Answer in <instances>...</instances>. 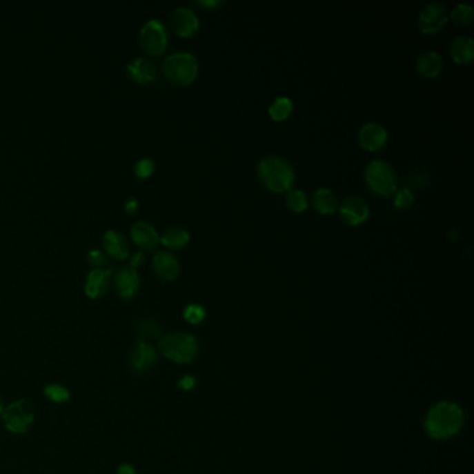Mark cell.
<instances>
[{"label": "cell", "instance_id": "obj_30", "mask_svg": "<svg viewBox=\"0 0 474 474\" xmlns=\"http://www.w3.org/2000/svg\"><path fill=\"white\" fill-rule=\"evenodd\" d=\"M134 171L138 178H148L155 171V163L150 159H141L135 163Z\"/></svg>", "mask_w": 474, "mask_h": 474}, {"label": "cell", "instance_id": "obj_26", "mask_svg": "<svg viewBox=\"0 0 474 474\" xmlns=\"http://www.w3.org/2000/svg\"><path fill=\"white\" fill-rule=\"evenodd\" d=\"M43 395L52 404L61 405V404H66L70 399L71 393H70L68 388H66L61 384H49V386H46L43 388Z\"/></svg>", "mask_w": 474, "mask_h": 474}, {"label": "cell", "instance_id": "obj_29", "mask_svg": "<svg viewBox=\"0 0 474 474\" xmlns=\"http://www.w3.org/2000/svg\"><path fill=\"white\" fill-rule=\"evenodd\" d=\"M415 202V195L413 192L411 191L409 188H401L398 189V191L395 192V198H394V205L398 208V209H409Z\"/></svg>", "mask_w": 474, "mask_h": 474}, {"label": "cell", "instance_id": "obj_2", "mask_svg": "<svg viewBox=\"0 0 474 474\" xmlns=\"http://www.w3.org/2000/svg\"><path fill=\"white\" fill-rule=\"evenodd\" d=\"M257 177L268 191L282 194L293 189L295 170L288 160L281 156H266L257 164Z\"/></svg>", "mask_w": 474, "mask_h": 474}, {"label": "cell", "instance_id": "obj_37", "mask_svg": "<svg viewBox=\"0 0 474 474\" xmlns=\"http://www.w3.org/2000/svg\"><path fill=\"white\" fill-rule=\"evenodd\" d=\"M448 238H449L451 241H456V239L459 238V231L455 230V228L449 230V231H448Z\"/></svg>", "mask_w": 474, "mask_h": 474}, {"label": "cell", "instance_id": "obj_28", "mask_svg": "<svg viewBox=\"0 0 474 474\" xmlns=\"http://www.w3.org/2000/svg\"><path fill=\"white\" fill-rule=\"evenodd\" d=\"M184 319L188 322V323H191V324H199L201 322L205 320L206 317V310L204 309V306L198 305V304H191V305H188L185 309H184V313H182Z\"/></svg>", "mask_w": 474, "mask_h": 474}, {"label": "cell", "instance_id": "obj_12", "mask_svg": "<svg viewBox=\"0 0 474 474\" xmlns=\"http://www.w3.org/2000/svg\"><path fill=\"white\" fill-rule=\"evenodd\" d=\"M141 286L139 274L135 268L123 267L115 277V291L123 299H131L137 295Z\"/></svg>", "mask_w": 474, "mask_h": 474}, {"label": "cell", "instance_id": "obj_10", "mask_svg": "<svg viewBox=\"0 0 474 474\" xmlns=\"http://www.w3.org/2000/svg\"><path fill=\"white\" fill-rule=\"evenodd\" d=\"M357 141L363 149L368 152H377L386 146L388 141V131L380 123H367L359 130Z\"/></svg>", "mask_w": 474, "mask_h": 474}, {"label": "cell", "instance_id": "obj_23", "mask_svg": "<svg viewBox=\"0 0 474 474\" xmlns=\"http://www.w3.org/2000/svg\"><path fill=\"white\" fill-rule=\"evenodd\" d=\"M294 112V103L288 97H278L268 108V116L274 121L287 120Z\"/></svg>", "mask_w": 474, "mask_h": 474}, {"label": "cell", "instance_id": "obj_20", "mask_svg": "<svg viewBox=\"0 0 474 474\" xmlns=\"http://www.w3.org/2000/svg\"><path fill=\"white\" fill-rule=\"evenodd\" d=\"M442 57L434 50L422 53L416 60V71L424 78H435L442 71Z\"/></svg>", "mask_w": 474, "mask_h": 474}, {"label": "cell", "instance_id": "obj_16", "mask_svg": "<svg viewBox=\"0 0 474 474\" xmlns=\"http://www.w3.org/2000/svg\"><path fill=\"white\" fill-rule=\"evenodd\" d=\"M103 249L113 259L123 260L130 256V245L126 235L116 230H109L103 235Z\"/></svg>", "mask_w": 474, "mask_h": 474}, {"label": "cell", "instance_id": "obj_8", "mask_svg": "<svg viewBox=\"0 0 474 474\" xmlns=\"http://www.w3.org/2000/svg\"><path fill=\"white\" fill-rule=\"evenodd\" d=\"M448 19H449V14L444 5L428 3L420 12L417 26L423 34L433 35L445 27V24L448 23Z\"/></svg>", "mask_w": 474, "mask_h": 474}, {"label": "cell", "instance_id": "obj_24", "mask_svg": "<svg viewBox=\"0 0 474 474\" xmlns=\"http://www.w3.org/2000/svg\"><path fill=\"white\" fill-rule=\"evenodd\" d=\"M138 342H149L160 338V327L155 320H144L137 328Z\"/></svg>", "mask_w": 474, "mask_h": 474}, {"label": "cell", "instance_id": "obj_31", "mask_svg": "<svg viewBox=\"0 0 474 474\" xmlns=\"http://www.w3.org/2000/svg\"><path fill=\"white\" fill-rule=\"evenodd\" d=\"M88 261L92 264L95 268H102L106 264V256L102 250L99 249H92L88 253Z\"/></svg>", "mask_w": 474, "mask_h": 474}, {"label": "cell", "instance_id": "obj_34", "mask_svg": "<svg viewBox=\"0 0 474 474\" xmlns=\"http://www.w3.org/2000/svg\"><path fill=\"white\" fill-rule=\"evenodd\" d=\"M117 474H137V470L132 464L130 463H121L117 467Z\"/></svg>", "mask_w": 474, "mask_h": 474}, {"label": "cell", "instance_id": "obj_13", "mask_svg": "<svg viewBox=\"0 0 474 474\" xmlns=\"http://www.w3.org/2000/svg\"><path fill=\"white\" fill-rule=\"evenodd\" d=\"M110 287V270L93 268L88 273L85 279V294L90 299L102 298Z\"/></svg>", "mask_w": 474, "mask_h": 474}, {"label": "cell", "instance_id": "obj_9", "mask_svg": "<svg viewBox=\"0 0 474 474\" xmlns=\"http://www.w3.org/2000/svg\"><path fill=\"white\" fill-rule=\"evenodd\" d=\"M170 26L177 35L188 38L199 30V19L194 10L179 6L170 14Z\"/></svg>", "mask_w": 474, "mask_h": 474}, {"label": "cell", "instance_id": "obj_5", "mask_svg": "<svg viewBox=\"0 0 474 474\" xmlns=\"http://www.w3.org/2000/svg\"><path fill=\"white\" fill-rule=\"evenodd\" d=\"M364 179L371 191L378 195L388 197L397 192V171L386 160H371L364 168Z\"/></svg>", "mask_w": 474, "mask_h": 474}, {"label": "cell", "instance_id": "obj_19", "mask_svg": "<svg viewBox=\"0 0 474 474\" xmlns=\"http://www.w3.org/2000/svg\"><path fill=\"white\" fill-rule=\"evenodd\" d=\"M451 57L459 64H468L474 59V41L470 37L459 35L451 41Z\"/></svg>", "mask_w": 474, "mask_h": 474}, {"label": "cell", "instance_id": "obj_21", "mask_svg": "<svg viewBox=\"0 0 474 474\" xmlns=\"http://www.w3.org/2000/svg\"><path fill=\"white\" fill-rule=\"evenodd\" d=\"M312 204L317 213L333 215L338 209V199L328 188H319L312 195Z\"/></svg>", "mask_w": 474, "mask_h": 474}, {"label": "cell", "instance_id": "obj_27", "mask_svg": "<svg viewBox=\"0 0 474 474\" xmlns=\"http://www.w3.org/2000/svg\"><path fill=\"white\" fill-rule=\"evenodd\" d=\"M473 8L470 5H464V3H459L453 8V10L451 12L449 17L453 20V23H456L457 26H470L473 21Z\"/></svg>", "mask_w": 474, "mask_h": 474}, {"label": "cell", "instance_id": "obj_35", "mask_svg": "<svg viewBox=\"0 0 474 474\" xmlns=\"http://www.w3.org/2000/svg\"><path fill=\"white\" fill-rule=\"evenodd\" d=\"M137 208H138V201H137L135 198H131V199H128V201L126 202V210H127L128 213L135 212Z\"/></svg>", "mask_w": 474, "mask_h": 474}, {"label": "cell", "instance_id": "obj_3", "mask_svg": "<svg viewBox=\"0 0 474 474\" xmlns=\"http://www.w3.org/2000/svg\"><path fill=\"white\" fill-rule=\"evenodd\" d=\"M161 353L177 364L191 363L198 355V341L189 333H171L160 338Z\"/></svg>", "mask_w": 474, "mask_h": 474}, {"label": "cell", "instance_id": "obj_7", "mask_svg": "<svg viewBox=\"0 0 474 474\" xmlns=\"http://www.w3.org/2000/svg\"><path fill=\"white\" fill-rule=\"evenodd\" d=\"M139 43L150 56H160L168 45V34L160 20L152 19L146 21L139 32Z\"/></svg>", "mask_w": 474, "mask_h": 474}, {"label": "cell", "instance_id": "obj_14", "mask_svg": "<svg viewBox=\"0 0 474 474\" xmlns=\"http://www.w3.org/2000/svg\"><path fill=\"white\" fill-rule=\"evenodd\" d=\"M157 362L156 348L149 342H138L131 350L130 364L137 373H148Z\"/></svg>", "mask_w": 474, "mask_h": 474}, {"label": "cell", "instance_id": "obj_25", "mask_svg": "<svg viewBox=\"0 0 474 474\" xmlns=\"http://www.w3.org/2000/svg\"><path fill=\"white\" fill-rule=\"evenodd\" d=\"M287 208L295 213H302L308 208V197L302 189H290L286 198Z\"/></svg>", "mask_w": 474, "mask_h": 474}, {"label": "cell", "instance_id": "obj_22", "mask_svg": "<svg viewBox=\"0 0 474 474\" xmlns=\"http://www.w3.org/2000/svg\"><path fill=\"white\" fill-rule=\"evenodd\" d=\"M189 233L182 227H170L160 237V242L168 249H182L189 244Z\"/></svg>", "mask_w": 474, "mask_h": 474}, {"label": "cell", "instance_id": "obj_18", "mask_svg": "<svg viewBox=\"0 0 474 474\" xmlns=\"http://www.w3.org/2000/svg\"><path fill=\"white\" fill-rule=\"evenodd\" d=\"M128 77L138 83H150L156 79V66L145 57H137L127 66Z\"/></svg>", "mask_w": 474, "mask_h": 474}, {"label": "cell", "instance_id": "obj_17", "mask_svg": "<svg viewBox=\"0 0 474 474\" xmlns=\"http://www.w3.org/2000/svg\"><path fill=\"white\" fill-rule=\"evenodd\" d=\"M152 264H153L155 273L160 278H163L166 281L175 279L178 273H179V261H178V259L172 253L166 252V250L157 252L153 256Z\"/></svg>", "mask_w": 474, "mask_h": 474}, {"label": "cell", "instance_id": "obj_15", "mask_svg": "<svg viewBox=\"0 0 474 474\" xmlns=\"http://www.w3.org/2000/svg\"><path fill=\"white\" fill-rule=\"evenodd\" d=\"M131 238L141 249L152 250L160 242V235L156 228L148 221H138L131 227Z\"/></svg>", "mask_w": 474, "mask_h": 474}, {"label": "cell", "instance_id": "obj_36", "mask_svg": "<svg viewBox=\"0 0 474 474\" xmlns=\"http://www.w3.org/2000/svg\"><path fill=\"white\" fill-rule=\"evenodd\" d=\"M198 5L205 6V8H216V6H220L221 2L220 0H213V2L212 0H208V2H198Z\"/></svg>", "mask_w": 474, "mask_h": 474}, {"label": "cell", "instance_id": "obj_11", "mask_svg": "<svg viewBox=\"0 0 474 474\" xmlns=\"http://www.w3.org/2000/svg\"><path fill=\"white\" fill-rule=\"evenodd\" d=\"M341 219L348 226H360L370 217V208L360 197H348L339 208Z\"/></svg>", "mask_w": 474, "mask_h": 474}, {"label": "cell", "instance_id": "obj_38", "mask_svg": "<svg viewBox=\"0 0 474 474\" xmlns=\"http://www.w3.org/2000/svg\"><path fill=\"white\" fill-rule=\"evenodd\" d=\"M5 401L2 399V397H0V416H2V413H3V411H5Z\"/></svg>", "mask_w": 474, "mask_h": 474}, {"label": "cell", "instance_id": "obj_32", "mask_svg": "<svg viewBox=\"0 0 474 474\" xmlns=\"http://www.w3.org/2000/svg\"><path fill=\"white\" fill-rule=\"evenodd\" d=\"M197 382H195V378L192 375H184L181 380L178 382V387L184 391H189V390H192L195 387Z\"/></svg>", "mask_w": 474, "mask_h": 474}, {"label": "cell", "instance_id": "obj_4", "mask_svg": "<svg viewBox=\"0 0 474 474\" xmlns=\"http://www.w3.org/2000/svg\"><path fill=\"white\" fill-rule=\"evenodd\" d=\"M161 70L168 81L178 85H188L198 77L199 63L192 53L177 52L164 59Z\"/></svg>", "mask_w": 474, "mask_h": 474}, {"label": "cell", "instance_id": "obj_33", "mask_svg": "<svg viewBox=\"0 0 474 474\" xmlns=\"http://www.w3.org/2000/svg\"><path fill=\"white\" fill-rule=\"evenodd\" d=\"M144 263H145V255L142 252L132 253V256H131V267L132 268L141 267Z\"/></svg>", "mask_w": 474, "mask_h": 474}, {"label": "cell", "instance_id": "obj_6", "mask_svg": "<svg viewBox=\"0 0 474 474\" xmlns=\"http://www.w3.org/2000/svg\"><path fill=\"white\" fill-rule=\"evenodd\" d=\"M2 422L9 433L17 435L24 434L35 422V408L27 399H17L5 406Z\"/></svg>", "mask_w": 474, "mask_h": 474}, {"label": "cell", "instance_id": "obj_1", "mask_svg": "<svg viewBox=\"0 0 474 474\" xmlns=\"http://www.w3.org/2000/svg\"><path fill=\"white\" fill-rule=\"evenodd\" d=\"M463 423L464 415L460 406L449 401H442L428 411L424 428L433 440H448L460 431Z\"/></svg>", "mask_w": 474, "mask_h": 474}]
</instances>
